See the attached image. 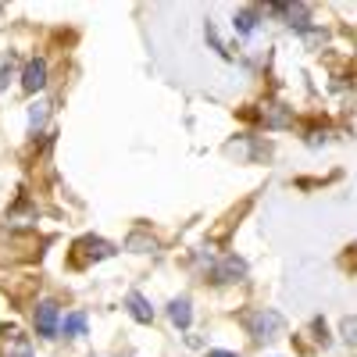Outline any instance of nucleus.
<instances>
[{
	"instance_id": "39448f33",
	"label": "nucleus",
	"mask_w": 357,
	"mask_h": 357,
	"mask_svg": "<svg viewBox=\"0 0 357 357\" xmlns=\"http://www.w3.org/2000/svg\"><path fill=\"white\" fill-rule=\"evenodd\" d=\"M22 86H25V93H36V89L47 86V61H43V57L29 61V68H25V75H22Z\"/></svg>"
},
{
	"instance_id": "ddd939ff",
	"label": "nucleus",
	"mask_w": 357,
	"mask_h": 357,
	"mask_svg": "<svg viewBox=\"0 0 357 357\" xmlns=\"http://www.w3.org/2000/svg\"><path fill=\"white\" fill-rule=\"evenodd\" d=\"M343 340L357 347V318H343Z\"/></svg>"
},
{
	"instance_id": "4468645a",
	"label": "nucleus",
	"mask_w": 357,
	"mask_h": 357,
	"mask_svg": "<svg viewBox=\"0 0 357 357\" xmlns=\"http://www.w3.org/2000/svg\"><path fill=\"white\" fill-rule=\"evenodd\" d=\"M11 79H15V72H11V65H4V68H0V89H8Z\"/></svg>"
},
{
	"instance_id": "423d86ee",
	"label": "nucleus",
	"mask_w": 357,
	"mask_h": 357,
	"mask_svg": "<svg viewBox=\"0 0 357 357\" xmlns=\"http://www.w3.org/2000/svg\"><path fill=\"white\" fill-rule=\"evenodd\" d=\"M261 118H264L268 129H286V126H293V111L282 107V104H264Z\"/></svg>"
},
{
	"instance_id": "f03ea898",
	"label": "nucleus",
	"mask_w": 357,
	"mask_h": 357,
	"mask_svg": "<svg viewBox=\"0 0 357 357\" xmlns=\"http://www.w3.org/2000/svg\"><path fill=\"white\" fill-rule=\"evenodd\" d=\"M33 321H36V333L40 336H57V329H61V307H57L54 301H43V304H36V314H33Z\"/></svg>"
},
{
	"instance_id": "7ed1b4c3",
	"label": "nucleus",
	"mask_w": 357,
	"mask_h": 357,
	"mask_svg": "<svg viewBox=\"0 0 357 357\" xmlns=\"http://www.w3.org/2000/svg\"><path fill=\"white\" fill-rule=\"evenodd\" d=\"M114 254V247L111 243H104V240H97V236H86V240H79L75 243V264H86V261H104V257H111Z\"/></svg>"
},
{
	"instance_id": "6e6552de",
	"label": "nucleus",
	"mask_w": 357,
	"mask_h": 357,
	"mask_svg": "<svg viewBox=\"0 0 357 357\" xmlns=\"http://www.w3.org/2000/svg\"><path fill=\"white\" fill-rule=\"evenodd\" d=\"M129 314L136 318V321H154V307L151 304H146V296L143 293H129Z\"/></svg>"
},
{
	"instance_id": "20e7f679",
	"label": "nucleus",
	"mask_w": 357,
	"mask_h": 357,
	"mask_svg": "<svg viewBox=\"0 0 357 357\" xmlns=\"http://www.w3.org/2000/svg\"><path fill=\"white\" fill-rule=\"evenodd\" d=\"M243 275H247V264L236 257V254L222 257V264L215 268V282H240Z\"/></svg>"
},
{
	"instance_id": "1a4fd4ad",
	"label": "nucleus",
	"mask_w": 357,
	"mask_h": 357,
	"mask_svg": "<svg viewBox=\"0 0 357 357\" xmlns=\"http://www.w3.org/2000/svg\"><path fill=\"white\" fill-rule=\"evenodd\" d=\"M4 357H33V347H29L25 336H18L15 329H8V347H4Z\"/></svg>"
},
{
	"instance_id": "0eeeda50",
	"label": "nucleus",
	"mask_w": 357,
	"mask_h": 357,
	"mask_svg": "<svg viewBox=\"0 0 357 357\" xmlns=\"http://www.w3.org/2000/svg\"><path fill=\"white\" fill-rule=\"evenodd\" d=\"M168 318L178 325V329H190V318H193L190 296H178V301H172V304H168Z\"/></svg>"
},
{
	"instance_id": "f257e3e1",
	"label": "nucleus",
	"mask_w": 357,
	"mask_h": 357,
	"mask_svg": "<svg viewBox=\"0 0 357 357\" xmlns=\"http://www.w3.org/2000/svg\"><path fill=\"white\" fill-rule=\"evenodd\" d=\"M247 329L254 340H275L282 333V314L279 311H254V314H247Z\"/></svg>"
},
{
	"instance_id": "9b49d317",
	"label": "nucleus",
	"mask_w": 357,
	"mask_h": 357,
	"mask_svg": "<svg viewBox=\"0 0 357 357\" xmlns=\"http://www.w3.org/2000/svg\"><path fill=\"white\" fill-rule=\"evenodd\" d=\"M61 333H65V336H82V333H86V314H79V311L68 314V318L61 321Z\"/></svg>"
},
{
	"instance_id": "2eb2a0df",
	"label": "nucleus",
	"mask_w": 357,
	"mask_h": 357,
	"mask_svg": "<svg viewBox=\"0 0 357 357\" xmlns=\"http://www.w3.org/2000/svg\"><path fill=\"white\" fill-rule=\"evenodd\" d=\"M207 357H240V354H232V350H211Z\"/></svg>"
},
{
	"instance_id": "f8f14e48",
	"label": "nucleus",
	"mask_w": 357,
	"mask_h": 357,
	"mask_svg": "<svg viewBox=\"0 0 357 357\" xmlns=\"http://www.w3.org/2000/svg\"><path fill=\"white\" fill-rule=\"evenodd\" d=\"M47 107H50V104H43V100L29 107V126H33V129H36V126H43V118H47Z\"/></svg>"
},
{
	"instance_id": "9d476101",
	"label": "nucleus",
	"mask_w": 357,
	"mask_h": 357,
	"mask_svg": "<svg viewBox=\"0 0 357 357\" xmlns=\"http://www.w3.org/2000/svg\"><path fill=\"white\" fill-rule=\"evenodd\" d=\"M232 25H236V33H243V36H250L254 29H257V11H254V8H243V11H236Z\"/></svg>"
}]
</instances>
